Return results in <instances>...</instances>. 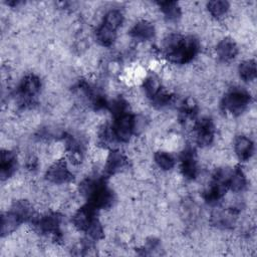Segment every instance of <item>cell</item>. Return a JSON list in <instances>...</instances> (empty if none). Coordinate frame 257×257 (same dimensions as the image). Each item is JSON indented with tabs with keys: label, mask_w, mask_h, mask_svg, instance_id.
<instances>
[{
	"label": "cell",
	"mask_w": 257,
	"mask_h": 257,
	"mask_svg": "<svg viewBox=\"0 0 257 257\" xmlns=\"http://www.w3.org/2000/svg\"><path fill=\"white\" fill-rule=\"evenodd\" d=\"M251 101L250 93L244 88H232L228 91L223 99V107L225 111L233 116L240 115L248 107Z\"/></svg>",
	"instance_id": "6da1fadb"
},
{
	"label": "cell",
	"mask_w": 257,
	"mask_h": 257,
	"mask_svg": "<svg viewBox=\"0 0 257 257\" xmlns=\"http://www.w3.org/2000/svg\"><path fill=\"white\" fill-rule=\"evenodd\" d=\"M111 126L113 136L117 143H126L132 138L136 128V116L132 113L124 112L116 117Z\"/></svg>",
	"instance_id": "7a4b0ae2"
},
{
	"label": "cell",
	"mask_w": 257,
	"mask_h": 257,
	"mask_svg": "<svg viewBox=\"0 0 257 257\" xmlns=\"http://www.w3.org/2000/svg\"><path fill=\"white\" fill-rule=\"evenodd\" d=\"M73 178L67 164L64 161L58 160L54 162L46 172V179L53 184L62 185L70 182Z\"/></svg>",
	"instance_id": "3957f363"
},
{
	"label": "cell",
	"mask_w": 257,
	"mask_h": 257,
	"mask_svg": "<svg viewBox=\"0 0 257 257\" xmlns=\"http://www.w3.org/2000/svg\"><path fill=\"white\" fill-rule=\"evenodd\" d=\"M195 132L196 142L200 147H208L213 143L215 138V127L210 118L204 117L200 119L195 126Z\"/></svg>",
	"instance_id": "277c9868"
},
{
	"label": "cell",
	"mask_w": 257,
	"mask_h": 257,
	"mask_svg": "<svg viewBox=\"0 0 257 257\" xmlns=\"http://www.w3.org/2000/svg\"><path fill=\"white\" fill-rule=\"evenodd\" d=\"M41 81L38 76L33 73L26 74L19 84V95L24 100H30L40 91Z\"/></svg>",
	"instance_id": "5b68a950"
},
{
	"label": "cell",
	"mask_w": 257,
	"mask_h": 257,
	"mask_svg": "<svg viewBox=\"0 0 257 257\" xmlns=\"http://www.w3.org/2000/svg\"><path fill=\"white\" fill-rule=\"evenodd\" d=\"M181 173L187 180H194L197 177V161L195 152L191 148H186L181 155Z\"/></svg>",
	"instance_id": "8992f818"
},
{
	"label": "cell",
	"mask_w": 257,
	"mask_h": 257,
	"mask_svg": "<svg viewBox=\"0 0 257 257\" xmlns=\"http://www.w3.org/2000/svg\"><path fill=\"white\" fill-rule=\"evenodd\" d=\"M155 26L149 20L138 21L130 30V35L138 41H149L155 36Z\"/></svg>",
	"instance_id": "52a82bcc"
},
{
	"label": "cell",
	"mask_w": 257,
	"mask_h": 257,
	"mask_svg": "<svg viewBox=\"0 0 257 257\" xmlns=\"http://www.w3.org/2000/svg\"><path fill=\"white\" fill-rule=\"evenodd\" d=\"M216 54L223 62L231 61L238 54V46L231 38H223L217 43Z\"/></svg>",
	"instance_id": "ba28073f"
},
{
	"label": "cell",
	"mask_w": 257,
	"mask_h": 257,
	"mask_svg": "<svg viewBox=\"0 0 257 257\" xmlns=\"http://www.w3.org/2000/svg\"><path fill=\"white\" fill-rule=\"evenodd\" d=\"M254 152V145L250 138L238 136L234 141V153L240 161H248Z\"/></svg>",
	"instance_id": "9c48e42d"
},
{
	"label": "cell",
	"mask_w": 257,
	"mask_h": 257,
	"mask_svg": "<svg viewBox=\"0 0 257 257\" xmlns=\"http://www.w3.org/2000/svg\"><path fill=\"white\" fill-rule=\"evenodd\" d=\"M105 161L104 172L107 175H113L120 172L124 169L127 162L125 156L119 151H111Z\"/></svg>",
	"instance_id": "30bf717a"
},
{
	"label": "cell",
	"mask_w": 257,
	"mask_h": 257,
	"mask_svg": "<svg viewBox=\"0 0 257 257\" xmlns=\"http://www.w3.org/2000/svg\"><path fill=\"white\" fill-rule=\"evenodd\" d=\"M16 155L9 150H2L0 159V175L2 180L8 179L15 172Z\"/></svg>",
	"instance_id": "8fae6325"
},
{
	"label": "cell",
	"mask_w": 257,
	"mask_h": 257,
	"mask_svg": "<svg viewBox=\"0 0 257 257\" xmlns=\"http://www.w3.org/2000/svg\"><path fill=\"white\" fill-rule=\"evenodd\" d=\"M143 88L146 95L153 99L162 90V83L159 76L153 72L146 75L143 79Z\"/></svg>",
	"instance_id": "7c38bea8"
},
{
	"label": "cell",
	"mask_w": 257,
	"mask_h": 257,
	"mask_svg": "<svg viewBox=\"0 0 257 257\" xmlns=\"http://www.w3.org/2000/svg\"><path fill=\"white\" fill-rule=\"evenodd\" d=\"M247 186V179L243 171L239 168L231 171L229 180H228V189L234 193L242 192Z\"/></svg>",
	"instance_id": "4fadbf2b"
},
{
	"label": "cell",
	"mask_w": 257,
	"mask_h": 257,
	"mask_svg": "<svg viewBox=\"0 0 257 257\" xmlns=\"http://www.w3.org/2000/svg\"><path fill=\"white\" fill-rule=\"evenodd\" d=\"M23 221L20 219V217L15 214L13 211H9L2 214V222H1V232L2 235H7L12 233L17 229V227L22 223Z\"/></svg>",
	"instance_id": "5bb4252c"
},
{
	"label": "cell",
	"mask_w": 257,
	"mask_h": 257,
	"mask_svg": "<svg viewBox=\"0 0 257 257\" xmlns=\"http://www.w3.org/2000/svg\"><path fill=\"white\" fill-rule=\"evenodd\" d=\"M123 14L120 12V10L110 9L104 14L101 24L114 31H117V29L120 28L123 23Z\"/></svg>",
	"instance_id": "9a60e30c"
},
{
	"label": "cell",
	"mask_w": 257,
	"mask_h": 257,
	"mask_svg": "<svg viewBox=\"0 0 257 257\" xmlns=\"http://www.w3.org/2000/svg\"><path fill=\"white\" fill-rule=\"evenodd\" d=\"M96 40L101 46H111L116 40V31L104 26L103 24L99 25L96 29Z\"/></svg>",
	"instance_id": "2e32d148"
},
{
	"label": "cell",
	"mask_w": 257,
	"mask_h": 257,
	"mask_svg": "<svg viewBox=\"0 0 257 257\" xmlns=\"http://www.w3.org/2000/svg\"><path fill=\"white\" fill-rule=\"evenodd\" d=\"M239 76L243 81L249 82L256 78V63L252 59L242 61L238 67Z\"/></svg>",
	"instance_id": "e0dca14e"
},
{
	"label": "cell",
	"mask_w": 257,
	"mask_h": 257,
	"mask_svg": "<svg viewBox=\"0 0 257 257\" xmlns=\"http://www.w3.org/2000/svg\"><path fill=\"white\" fill-rule=\"evenodd\" d=\"M207 8L209 13L216 19L223 18L230 9V4L227 1L214 0L207 3Z\"/></svg>",
	"instance_id": "ac0fdd59"
},
{
	"label": "cell",
	"mask_w": 257,
	"mask_h": 257,
	"mask_svg": "<svg viewBox=\"0 0 257 257\" xmlns=\"http://www.w3.org/2000/svg\"><path fill=\"white\" fill-rule=\"evenodd\" d=\"M154 160L158 168L163 171H170L175 166L174 157L167 151H158L154 155Z\"/></svg>",
	"instance_id": "d6986e66"
},
{
	"label": "cell",
	"mask_w": 257,
	"mask_h": 257,
	"mask_svg": "<svg viewBox=\"0 0 257 257\" xmlns=\"http://www.w3.org/2000/svg\"><path fill=\"white\" fill-rule=\"evenodd\" d=\"M160 9L162 10L165 17L170 21H176L181 16V8L178 3L173 1H166L159 3Z\"/></svg>",
	"instance_id": "ffe728a7"
}]
</instances>
